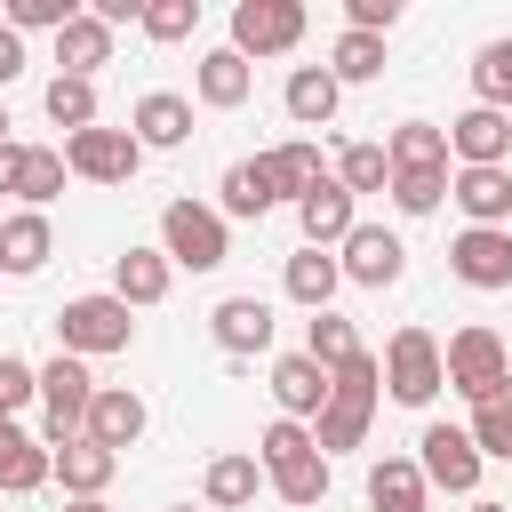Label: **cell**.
Returning a JSON list of instances; mask_svg holds the SVG:
<instances>
[{
    "label": "cell",
    "instance_id": "obj_1",
    "mask_svg": "<svg viewBox=\"0 0 512 512\" xmlns=\"http://www.w3.org/2000/svg\"><path fill=\"white\" fill-rule=\"evenodd\" d=\"M256 464H264L272 496H280V504H296V512H312V504L328 496V456H320L312 424H296V416H272V424H264Z\"/></svg>",
    "mask_w": 512,
    "mask_h": 512
},
{
    "label": "cell",
    "instance_id": "obj_2",
    "mask_svg": "<svg viewBox=\"0 0 512 512\" xmlns=\"http://www.w3.org/2000/svg\"><path fill=\"white\" fill-rule=\"evenodd\" d=\"M376 392H384V360H376V352H360L352 368H336V392H328V408H320V424H312L320 456H336V448H360V440H368Z\"/></svg>",
    "mask_w": 512,
    "mask_h": 512
},
{
    "label": "cell",
    "instance_id": "obj_3",
    "mask_svg": "<svg viewBox=\"0 0 512 512\" xmlns=\"http://www.w3.org/2000/svg\"><path fill=\"white\" fill-rule=\"evenodd\" d=\"M136 344V312L104 288V296H72L64 312H56V352H72V360H104V352H128Z\"/></svg>",
    "mask_w": 512,
    "mask_h": 512
},
{
    "label": "cell",
    "instance_id": "obj_4",
    "mask_svg": "<svg viewBox=\"0 0 512 512\" xmlns=\"http://www.w3.org/2000/svg\"><path fill=\"white\" fill-rule=\"evenodd\" d=\"M440 360H448V392H464L472 408L512 384V344H504L496 328H480V320H464V328L440 344Z\"/></svg>",
    "mask_w": 512,
    "mask_h": 512
},
{
    "label": "cell",
    "instance_id": "obj_5",
    "mask_svg": "<svg viewBox=\"0 0 512 512\" xmlns=\"http://www.w3.org/2000/svg\"><path fill=\"white\" fill-rule=\"evenodd\" d=\"M384 392L400 400V408H432L440 392H448V360H440V336L432 328H392V344H384Z\"/></svg>",
    "mask_w": 512,
    "mask_h": 512
},
{
    "label": "cell",
    "instance_id": "obj_6",
    "mask_svg": "<svg viewBox=\"0 0 512 512\" xmlns=\"http://www.w3.org/2000/svg\"><path fill=\"white\" fill-rule=\"evenodd\" d=\"M160 256H168L176 272H216V264L232 256V240H224V208L168 200V208H160Z\"/></svg>",
    "mask_w": 512,
    "mask_h": 512
},
{
    "label": "cell",
    "instance_id": "obj_7",
    "mask_svg": "<svg viewBox=\"0 0 512 512\" xmlns=\"http://www.w3.org/2000/svg\"><path fill=\"white\" fill-rule=\"evenodd\" d=\"M40 440L48 448H64V440H80L88 432V408H96V376H88V360H72V352H56V360H40Z\"/></svg>",
    "mask_w": 512,
    "mask_h": 512
},
{
    "label": "cell",
    "instance_id": "obj_8",
    "mask_svg": "<svg viewBox=\"0 0 512 512\" xmlns=\"http://www.w3.org/2000/svg\"><path fill=\"white\" fill-rule=\"evenodd\" d=\"M304 0H240L232 8V48L256 64V56H288L296 40H304Z\"/></svg>",
    "mask_w": 512,
    "mask_h": 512
},
{
    "label": "cell",
    "instance_id": "obj_9",
    "mask_svg": "<svg viewBox=\"0 0 512 512\" xmlns=\"http://www.w3.org/2000/svg\"><path fill=\"white\" fill-rule=\"evenodd\" d=\"M480 448H472V432L464 424H424L416 432V472L432 480V488H448V496H472L480 488Z\"/></svg>",
    "mask_w": 512,
    "mask_h": 512
},
{
    "label": "cell",
    "instance_id": "obj_10",
    "mask_svg": "<svg viewBox=\"0 0 512 512\" xmlns=\"http://www.w3.org/2000/svg\"><path fill=\"white\" fill-rule=\"evenodd\" d=\"M64 168L72 176H88V184H128L136 168H144V144L128 136V128H80V136H64Z\"/></svg>",
    "mask_w": 512,
    "mask_h": 512
},
{
    "label": "cell",
    "instance_id": "obj_11",
    "mask_svg": "<svg viewBox=\"0 0 512 512\" xmlns=\"http://www.w3.org/2000/svg\"><path fill=\"white\" fill-rule=\"evenodd\" d=\"M448 272L464 280V288H512V224H464L456 240H448Z\"/></svg>",
    "mask_w": 512,
    "mask_h": 512
},
{
    "label": "cell",
    "instance_id": "obj_12",
    "mask_svg": "<svg viewBox=\"0 0 512 512\" xmlns=\"http://www.w3.org/2000/svg\"><path fill=\"white\" fill-rule=\"evenodd\" d=\"M336 264H344L352 288H392V280L408 272V248H400V232H384V224H352V240L336 248Z\"/></svg>",
    "mask_w": 512,
    "mask_h": 512
},
{
    "label": "cell",
    "instance_id": "obj_13",
    "mask_svg": "<svg viewBox=\"0 0 512 512\" xmlns=\"http://www.w3.org/2000/svg\"><path fill=\"white\" fill-rule=\"evenodd\" d=\"M448 152H456V168H504V152H512V112H496V104L456 112V120H448Z\"/></svg>",
    "mask_w": 512,
    "mask_h": 512
},
{
    "label": "cell",
    "instance_id": "obj_14",
    "mask_svg": "<svg viewBox=\"0 0 512 512\" xmlns=\"http://www.w3.org/2000/svg\"><path fill=\"white\" fill-rule=\"evenodd\" d=\"M328 392H336V376H328L312 352H280V360H272V400H280V416H296V424H320Z\"/></svg>",
    "mask_w": 512,
    "mask_h": 512
},
{
    "label": "cell",
    "instance_id": "obj_15",
    "mask_svg": "<svg viewBox=\"0 0 512 512\" xmlns=\"http://www.w3.org/2000/svg\"><path fill=\"white\" fill-rule=\"evenodd\" d=\"M296 224H304V248H344L352 224H360V200H352L336 176H320V184L296 200Z\"/></svg>",
    "mask_w": 512,
    "mask_h": 512
},
{
    "label": "cell",
    "instance_id": "obj_16",
    "mask_svg": "<svg viewBox=\"0 0 512 512\" xmlns=\"http://www.w3.org/2000/svg\"><path fill=\"white\" fill-rule=\"evenodd\" d=\"M128 136H136L144 152H176V144L192 136V96H176V88H144L136 112H128Z\"/></svg>",
    "mask_w": 512,
    "mask_h": 512
},
{
    "label": "cell",
    "instance_id": "obj_17",
    "mask_svg": "<svg viewBox=\"0 0 512 512\" xmlns=\"http://www.w3.org/2000/svg\"><path fill=\"white\" fill-rule=\"evenodd\" d=\"M208 336H216L232 360H256V352H272V304H264V296H224V304L208 312Z\"/></svg>",
    "mask_w": 512,
    "mask_h": 512
},
{
    "label": "cell",
    "instance_id": "obj_18",
    "mask_svg": "<svg viewBox=\"0 0 512 512\" xmlns=\"http://www.w3.org/2000/svg\"><path fill=\"white\" fill-rule=\"evenodd\" d=\"M144 424H152V408H144V392H128V384H96V408H88V440L96 448H136L144 440Z\"/></svg>",
    "mask_w": 512,
    "mask_h": 512
},
{
    "label": "cell",
    "instance_id": "obj_19",
    "mask_svg": "<svg viewBox=\"0 0 512 512\" xmlns=\"http://www.w3.org/2000/svg\"><path fill=\"white\" fill-rule=\"evenodd\" d=\"M56 480V456H48V440H32L16 416L0 424V496H32V488H48Z\"/></svg>",
    "mask_w": 512,
    "mask_h": 512
},
{
    "label": "cell",
    "instance_id": "obj_20",
    "mask_svg": "<svg viewBox=\"0 0 512 512\" xmlns=\"http://www.w3.org/2000/svg\"><path fill=\"white\" fill-rule=\"evenodd\" d=\"M192 88H200V104H208V112H240V104H248V88H256V64L224 40V48H208V56H200Z\"/></svg>",
    "mask_w": 512,
    "mask_h": 512
},
{
    "label": "cell",
    "instance_id": "obj_21",
    "mask_svg": "<svg viewBox=\"0 0 512 512\" xmlns=\"http://www.w3.org/2000/svg\"><path fill=\"white\" fill-rule=\"evenodd\" d=\"M448 200L464 208V224H512V168H456Z\"/></svg>",
    "mask_w": 512,
    "mask_h": 512
},
{
    "label": "cell",
    "instance_id": "obj_22",
    "mask_svg": "<svg viewBox=\"0 0 512 512\" xmlns=\"http://www.w3.org/2000/svg\"><path fill=\"white\" fill-rule=\"evenodd\" d=\"M48 256H56V232H48V216H40V208L0 216V272H8V280H32Z\"/></svg>",
    "mask_w": 512,
    "mask_h": 512
},
{
    "label": "cell",
    "instance_id": "obj_23",
    "mask_svg": "<svg viewBox=\"0 0 512 512\" xmlns=\"http://www.w3.org/2000/svg\"><path fill=\"white\" fill-rule=\"evenodd\" d=\"M368 512H432V480L416 456H376L368 464Z\"/></svg>",
    "mask_w": 512,
    "mask_h": 512
},
{
    "label": "cell",
    "instance_id": "obj_24",
    "mask_svg": "<svg viewBox=\"0 0 512 512\" xmlns=\"http://www.w3.org/2000/svg\"><path fill=\"white\" fill-rule=\"evenodd\" d=\"M384 152H392V176H448V128H432V120H400L392 136H384Z\"/></svg>",
    "mask_w": 512,
    "mask_h": 512
},
{
    "label": "cell",
    "instance_id": "obj_25",
    "mask_svg": "<svg viewBox=\"0 0 512 512\" xmlns=\"http://www.w3.org/2000/svg\"><path fill=\"white\" fill-rule=\"evenodd\" d=\"M168 280H176V264H168L160 248H120V256H112V296H120L128 312L160 304V296H168Z\"/></svg>",
    "mask_w": 512,
    "mask_h": 512
},
{
    "label": "cell",
    "instance_id": "obj_26",
    "mask_svg": "<svg viewBox=\"0 0 512 512\" xmlns=\"http://www.w3.org/2000/svg\"><path fill=\"white\" fill-rule=\"evenodd\" d=\"M280 288H288V304H304V312H328V304H336V288H344V264H336V248H296V256H288V272H280Z\"/></svg>",
    "mask_w": 512,
    "mask_h": 512
},
{
    "label": "cell",
    "instance_id": "obj_27",
    "mask_svg": "<svg viewBox=\"0 0 512 512\" xmlns=\"http://www.w3.org/2000/svg\"><path fill=\"white\" fill-rule=\"evenodd\" d=\"M280 104H288V120H296V128H328V120H336V104H344V88H336V72H328V64H296V72H288V88H280Z\"/></svg>",
    "mask_w": 512,
    "mask_h": 512
},
{
    "label": "cell",
    "instance_id": "obj_28",
    "mask_svg": "<svg viewBox=\"0 0 512 512\" xmlns=\"http://www.w3.org/2000/svg\"><path fill=\"white\" fill-rule=\"evenodd\" d=\"M256 488H272V480H264V464H256V448H232V456H216V464L200 472V496H208L216 512L256 504Z\"/></svg>",
    "mask_w": 512,
    "mask_h": 512
},
{
    "label": "cell",
    "instance_id": "obj_29",
    "mask_svg": "<svg viewBox=\"0 0 512 512\" xmlns=\"http://www.w3.org/2000/svg\"><path fill=\"white\" fill-rule=\"evenodd\" d=\"M56 64H64V72H72V80H96V72H104V64H112V24H104V16H88V8H80V16H72V24H64V32H56Z\"/></svg>",
    "mask_w": 512,
    "mask_h": 512
},
{
    "label": "cell",
    "instance_id": "obj_30",
    "mask_svg": "<svg viewBox=\"0 0 512 512\" xmlns=\"http://www.w3.org/2000/svg\"><path fill=\"white\" fill-rule=\"evenodd\" d=\"M216 192H224V216H272V208H280V176H272L264 152H256V160H232Z\"/></svg>",
    "mask_w": 512,
    "mask_h": 512
},
{
    "label": "cell",
    "instance_id": "obj_31",
    "mask_svg": "<svg viewBox=\"0 0 512 512\" xmlns=\"http://www.w3.org/2000/svg\"><path fill=\"white\" fill-rule=\"evenodd\" d=\"M48 456H56L64 496H104V488H112V472H120V456H112V448H96L88 432H80V440H64V448H48Z\"/></svg>",
    "mask_w": 512,
    "mask_h": 512
},
{
    "label": "cell",
    "instance_id": "obj_32",
    "mask_svg": "<svg viewBox=\"0 0 512 512\" xmlns=\"http://www.w3.org/2000/svg\"><path fill=\"white\" fill-rule=\"evenodd\" d=\"M304 352H312V360L336 376V368H352L368 344H360V328H352L344 312H312V320H304Z\"/></svg>",
    "mask_w": 512,
    "mask_h": 512
},
{
    "label": "cell",
    "instance_id": "obj_33",
    "mask_svg": "<svg viewBox=\"0 0 512 512\" xmlns=\"http://www.w3.org/2000/svg\"><path fill=\"white\" fill-rule=\"evenodd\" d=\"M64 176H72V168H64V144H24V176H16V200L48 216V200L64 192Z\"/></svg>",
    "mask_w": 512,
    "mask_h": 512
},
{
    "label": "cell",
    "instance_id": "obj_34",
    "mask_svg": "<svg viewBox=\"0 0 512 512\" xmlns=\"http://www.w3.org/2000/svg\"><path fill=\"white\" fill-rule=\"evenodd\" d=\"M40 104H48V120H56L64 136L96 128V80H72V72H56V80L40 88Z\"/></svg>",
    "mask_w": 512,
    "mask_h": 512
},
{
    "label": "cell",
    "instance_id": "obj_35",
    "mask_svg": "<svg viewBox=\"0 0 512 512\" xmlns=\"http://www.w3.org/2000/svg\"><path fill=\"white\" fill-rule=\"evenodd\" d=\"M336 184L360 200V192H392V152L384 144H344L336 152Z\"/></svg>",
    "mask_w": 512,
    "mask_h": 512
},
{
    "label": "cell",
    "instance_id": "obj_36",
    "mask_svg": "<svg viewBox=\"0 0 512 512\" xmlns=\"http://www.w3.org/2000/svg\"><path fill=\"white\" fill-rule=\"evenodd\" d=\"M328 72H336V88H352V80H376V72H384V40H376V32H336V48H328Z\"/></svg>",
    "mask_w": 512,
    "mask_h": 512
},
{
    "label": "cell",
    "instance_id": "obj_37",
    "mask_svg": "<svg viewBox=\"0 0 512 512\" xmlns=\"http://www.w3.org/2000/svg\"><path fill=\"white\" fill-rule=\"evenodd\" d=\"M264 160H272V176H280V200H304V192L328 176V168H320V144H304V136H296V144H272Z\"/></svg>",
    "mask_w": 512,
    "mask_h": 512
},
{
    "label": "cell",
    "instance_id": "obj_38",
    "mask_svg": "<svg viewBox=\"0 0 512 512\" xmlns=\"http://www.w3.org/2000/svg\"><path fill=\"white\" fill-rule=\"evenodd\" d=\"M464 432H472V448H480V456H496V464H512V384H504L496 400H480Z\"/></svg>",
    "mask_w": 512,
    "mask_h": 512
},
{
    "label": "cell",
    "instance_id": "obj_39",
    "mask_svg": "<svg viewBox=\"0 0 512 512\" xmlns=\"http://www.w3.org/2000/svg\"><path fill=\"white\" fill-rule=\"evenodd\" d=\"M472 96H480V104H496V112H512V32H504V40H488V48L472 56Z\"/></svg>",
    "mask_w": 512,
    "mask_h": 512
},
{
    "label": "cell",
    "instance_id": "obj_40",
    "mask_svg": "<svg viewBox=\"0 0 512 512\" xmlns=\"http://www.w3.org/2000/svg\"><path fill=\"white\" fill-rule=\"evenodd\" d=\"M136 32L160 40V48H168V40H192V32H200V0H144V24H136Z\"/></svg>",
    "mask_w": 512,
    "mask_h": 512
},
{
    "label": "cell",
    "instance_id": "obj_41",
    "mask_svg": "<svg viewBox=\"0 0 512 512\" xmlns=\"http://www.w3.org/2000/svg\"><path fill=\"white\" fill-rule=\"evenodd\" d=\"M72 16H80L72 0H8V24L16 32H64Z\"/></svg>",
    "mask_w": 512,
    "mask_h": 512
},
{
    "label": "cell",
    "instance_id": "obj_42",
    "mask_svg": "<svg viewBox=\"0 0 512 512\" xmlns=\"http://www.w3.org/2000/svg\"><path fill=\"white\" fill-rule=\"evenodd\" d=\"M448 200V176H392V208L400 216H432Z\"/></svg>",
    "mask_w": 512,
    "mask_h": 512
},
{
    "label": "cell",
    "instance_id": "obj_43",
    "mask_svg": "<svg viewBox=\"0 0 512 512\" xmlns=\"http://www.w3.org/2000/svg\"><path fill=\"white\" fill-rule=\"evenodd\" d=\"M24 400H40V368L16 360V352H0V416H16Z\"/></svg>",
    "mask_w": 512,
    "mask_h": 512
},
{
    "label": "cell",
    "instance_id": "obj_44",
    "mask_svg": "<svg viewBox=\"0 0 512 512\" xmlns=\"http://www.w3.org/2000/svg\"><path fill=\"white\" fill-rule=\"evenodd\" d=\"M16 72H24V32H16L8 16H0V88H8Z\"/></svg>",
    "mask_w": 512,
    "mask_h": 512
},
{
    "label": "cell",
    "instance_id": "obj_45",
    "mask_svg": "<svg viewBox=\"0 0 512 512\" xmlns=\"http://www.w3.org/2000/svg\"><path fill=\"white\" fill-rule=\"evenodd\" d=\"M16 176H24V144H0V192H16Z\"/></svg>",
    "mask_w": 512,
    "mask_h": 512
},
{
    "label": "cell",
    "instance_id": "obj_46",
    "mask_svg": "<svg viewBox=\"0 0 512 512\" xmlns=\"http://www.w3.org/2000/svg\"><path fill=\"white\" fill-rule=\"evenodd\" d=\"M64 512H112L104 496H64Z\"/></svg>",
    "mask_w": 512,
    "mask_h": 512
},
{
    "label": "cell",
    "instance_id": "obj_47",
    "mask_svg": "<svg viewBox=\"0 0 512 512\" xmlns=\"http://www.w3.org/2000/svg\"><path fill=\"white\" fill-rule=\"evenodd\" d=\"M0 144H16V136H8V104H0Z\"/></svg>",
    "mask_w": 512,
    "mask_h": 512
},
{
    "label": "cell",
    "instance_id": "obj_48",
    "mask_svg": "<svg viewBox=\"0 0 512 512\" xmlns=\"http://www.w3.org/2000/svg\"><path fill=\"white\" fill-rule=\"evenodd\" d=\"M472 512H512V504H472Z\"/></svg>",
    "mask_w": 512,
    "mask_h": 512
},
{
    "label": "cell",
    "instance_id": "obj_49",
    "mask_svg": "<svg viewBox=\"0 0 512 512\" xmlns=\"http://www.w3.org/2000/svg\"><path fill=\"white\" fill-rule=\"evenodd\" d=\"M168 512H192V504H168Z\"/></svg>",
    "mask_w": 512,
    "mask_h": 512
},
{
    "label": "cell",
    "instance_id": "obj_50",
    "mask_svg": "<svg viewBox=\"0 0 512 512\" xmlns=\"http://www.w3.org/2000/svg\"><path fill=\"white\" fill-rule=\"evenodd\" d=\"M0 424H8V416H0Z\"/></svg>",
    "mask_w": 512,
    "mask_h": 512
}]
</instances>
